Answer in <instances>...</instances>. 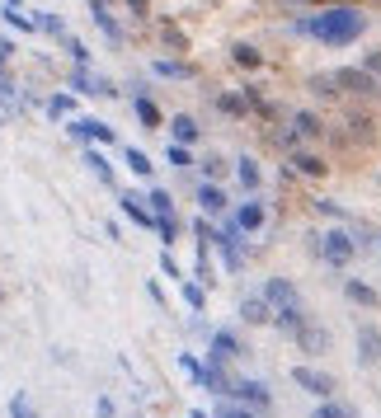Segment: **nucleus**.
Listing matches in <instances>:
<instances>
[{
    "label": "nucleus",
    "instance_id": "8",
    "mask_svg": "<svg viewBox=\"0 0 381 418\" xmlns=\"http://www.w3.org/2000/svg\"><path fill=\"white\" fill-rule=\"evenodd\" d=\"M292 381H297L302 390H311V395H320V400L334 390V381H330L325 372H316V367H297V372H292Z\"/></svg>",
    "mask_w": 381,
    "mask_h": 418
},
{
    "label": "nucleus",
    "instance_id": "22",
    "mask_svg": "<svg viewBox=\"0 0 381 418\" xmlns=\"http://www.w3.org/2000/svg\"><path fill=\"white\" fill-rule=\"evenodd\" d=\"M132 109H137V118H142V127H160V109L146 99V94H132Z\"/></svg>",
    "mask_w": 381,
    "mask_h": 418
},
{
    "label": "nucleus",
    "instance_id": "31",
    "mask_svg": "<svg viewBox=\"0 0 381 418\" xmlns=\"http://www.w3.org/2000/svg\"><path fill=\"white\" fill-rule=\"evenodd\" d=\"M231 57H236V66H259V47L236 43V47H231Z\"/></svg>",
    "mask_w": 381,
    "mask_h": 418
},
{
    "label": "nucleus",
    "instance_id": "19",
    "mask_svg": "<svg viewBox=\"0 0 381 418\" xmlns=\"http://www.w3.org/2000/svg\"><path fill=\"white\" fill-rule=\"evenodd\" d=\"M306 85H311L316 99H330V104H334V99H344V90H339V80H334V76H311Z\"/></svg>",
    "mask_w": 381,
    "mask_h": 418
},
{
    "label": "nucleus",
    "instance_id": "37",
    "mask_svg": "<svg viewBox=\"0 0 381 418\" xmlns=\"http://www.w3.org/2000/svg\"><path fill=\"white\" fill-rule=\"evenodd\" d=\"M311 418H353V414H349V409H339V404H320Z\"/></svg>",
    "mask_w": 381,
    "mask_h": 418
},
{
    "label": "nucleus",
    "instance_id": "42",
    "mask_svg": "<svg viewBox=\"0 0 381 418\" xmlns=\"http://www.w3.org/2000/svg\"><path fill=\"white\" fill-rule=\"evenodd\" d=\"M160 273H170V278H179V264H175V254H170V249L160 254Z\"/></svg>",
    "mask_w": 381,
    "mask_h": 418
},
{
    "label": "nucleus",
    "instance_id": "21",
    "mask_svg": "<svg viewBox=\"0 0 381 418\" xmlns=\"http://www.w3.org/2000/svg\"><path fill=\"white\" fill-rule=\"evenodd\" d=\"M146 202H151L156 217H175V198H170L165 188H146Z\"/></svg>",
    "mask_w": 381,
    "mask_h": 418
},
{
    "label": "nucleus",
    "instance_id": "35",
    "mask_svg": "<svg viewBox=\"0 0 381 418\" xmlns=\"http://www.w3.org/2000/svg\"><path fill=\"white\" fill-rule=\"evenodd\" d=\"M165 155H170V165H179V170H184V165H193L189 146H179V141H175V146H170V151H165Z\"/></svg>",
    "mask_w": 381,
    "mask_h": 418
},
{
    "label": "nucleus",
    "instance_id": "33",
    "mask_svg": "<svg viewBox=\"0 0 381 418\" xmlns=\"http://www.w3.org/2000/svg\"><path fill=\"white\" fill-rule=\"evenodd\" d=\"M203 301H207V296H203V282H184V306H189V310H203Z\"/></svg>",
    "mask_w": 381,
    "mask_h": 418
},
{
    "label": "nucleus",
    "instance_id": "9",
    "mask_svg": "<svg viewBox=\"0 0 381 418\" xmlns=\"http://www.w3.org/2000/svg\"><path fill=\"white\" fill-rule=\"evenodd\" d=\"M292 334H297V343H302L306 353H325V348H330V334H325V329H316V325H306V320L292 329Z\"/></svg>",
    "mask_w": 381,
    "mask_h": 418
},
{
    "label": "nucleus",
    "instance_id": "12",
    "mask_svg": "<svg viewBox=\"0 0 381 418\" xmlns=\"http://www.w3.org/2000/svg\"><path fill=\"white\" fill-rule=\"evenodd\" d=\"M90 15H95V24L104 29V38H109V43H123V29L113 24V15H109V5H104V0H90Z\"/></svg>",
    "mask_w": 381,
    "mask_h": 418
},
{
    "label": "nucleus",
    "instance_id": "24",
    "mask_svg": "<svg viewBox=\"0 0 381 418\" xmlns=\"http://www.w3.org/2000/svg\"><path fill=\"white\" fill-rule=\"evenodd\" d=\"M170 132H175L179 146H189V141L198 137V123H193V118H175V123H170Z\"/></svg>",
    "mask_w": 381,
    "mask_h": 418
},
{
    "label": "nucleus",
    "instance_id": "40",
    "mask_svg": "<svg viewBox=\"0 0 381 418\" xmlns=\"http://www.w3.org/2000/svg\"><path fill=\"white\" fill-rule=\"evenodd\" d=\"M127 15H132V19H146V15H151V0H127Z\"/></svg>",
    "mask_w": 381,
    "mask_h": 418
},
{
    "label": "nucleus",
    "instance_id": "38",
    "mask_svg": "<svg viewBox=\"0 0 381 418\" xmlns=\"http://www.w3.org/2000/svg\"><path fill=\"white\" fill-rule=\"evenodd\" d=\"M363 357H381V339L372 334V329L363 334Z\"/></svg>",
    "mask_w": 381,
    "mask_h": 418
},
{
    "label": "nucleus",
    "instance_id": "26",
    "mask_svg": "<svg viewBox=\"0 0 381 418\" xmlns=\"http://www.w3.org/2000/svg\"><path fill=\"white\" fill-rule=\"evenodd\" d=\"M156 76H170V80H189L193 71H189V66H179V62H170V57H160V62H156Z\"/></svg>",
    "mask_w": 381,
    "mask_h": 418
},
{
    "label": "nucleus",
    "instance_id": "4",
    "mask_svg": "<svg viewBox=\"0 0 381 418\" xmlns=\"http://www.w3.org/2000/svg\"><path fill=\"white\" fill-rule=\"evenodd\" d=\"M320 249H325V259H330L334 268H349V264H353V240H349V231H325Z\"/></svg>",
    "mask_w": 381,
    "mask_h": 418
},
{
    "label": "nucleus",
    "instance_id": "28",
    "mask_svg": "<svg viewBox=\"0 0 381 418\" xmlns=\"http://www.w3.org/2000/svg\"><path fill=\"white\" fill-rule=\"evenodd\" d=\"M85 160H90V170H95L99 179H104V184H113V165H109V160H104V155L95 151V146H90V155H85Z\"/></svg>",
    "mask_w": 381,
    "mask_h": 418
},
{
    "label": "nucleus",
    "instance_id": "13",
    "mask_svg": "<svg viewBox=\"0 0 381 418\" xmlns=\"http://www.w3.org/2000/svg\"><path fill=\"white\" fill-rule=\"evenodd\" d=\"M71 137H80V141H99V146H109V141H113V127H104V123H71Z\"/></svg>",
    "mask_w": 381,
    "mask_h": 418
},
{
    "label": "nucleus",
    "instance_id": "14",
    "mask_svg": "<svg viewBox=\"0 0 381 418\" xmlns=\"http://www.w3.org/2000/svg\"><path fill=\"white\" fill-rule=\"evenodd\" d=\"M292 127H297V132H302V137H325V132H330V127H325V118H320V113H292Z\"/></svg>",
    "mask_w": 381,
    "mask_h": 418
},
{
    "label": "nucleus",
    "instance_id": "1",
    "mask_svg": "<svg viewBox=\"0 0 381 418\" xmlns=\"http://www.w3.org/2000/svg\"><path fill=\"white\" fill-rule=\"evenodd\" d=\"M306 29L316 33L320 43L344 47V43H353V38L367 29V19H363V10H353V5H334V10H325L320 19H311Z\"/></svg>",
    "mask_w": 381,
    "mask_h": 418
},
{
    "label": "nucleus",
    "instance_id": "25",
    "mask_svg": "<svg viewBox=\"0 0 381 418\" xmlns=\"http://www.w3.org/2000/svg\"><path fill=\"white\" fill-rule=\"evenodd\" d=\"M344 292H349V301H358V306H377V292H372L367 282H349Z\"/></svg>",
    "mask_w": 381,
    "mask_h": 418
},
{
    "label": "nucleus",
    "instance_id": "39",
    "mask_svg": "<svg viewBox=\"0 0 381 418\" xmlns=\"http://www.w3.org/2000/svg\"><path fill=\"white\" fill-rule=\"evenodd\" d=\"M363 71H367V76H377V80H381V52H367V57H363Z\"/></svg>",
    "mask_w": 381,
    "mask_h": 418
},
{
    "label": "nucleus",
    "instance_id": "15",
    "mask_svg": "<svg viewBox=\"0 0 381 418\" xmlns=\"http://www.w3.org/2000/svg\"><path fill=\"white\" fill-rule=\"evenodd\" d=\"M287 160H292V165H297L302 174H311V179H325V170H330V165H325L320 155H311V151H292Z\"/></svg>",
    "mask_w": 381,
    "mask_h": 418
},
{
    "label": "nucleus",
    "instance_id": "2",
    "mask_svg": "<svg viewBox=\"0 0 381 418\" xmlns=\"http://www.w3.org/2000/svg\"><path fill=\"white\" fill-rule=\"evenodd\" d=\"M264 301H269L273 315H278L273 325H283V329L302 325V296H297V287H292L287 278H269V282H264Z\"/></svg>",
    "mask_w": 381,
    "mask_h": 418
},
{
    "label": "nucleus",
    "instance_id": "7",
    "mask_svg": "<svg viewBox=\"0 0 381 418\" xmlns=\"http://www.w3.org/2000/svg\"><path fill=\"white\" fill-rule=\"evenodd\" d=\"M240 348H245V343H240L231 329H217V334H212V348H207V357H212V362H231V357H240Z\"/></svg>",
    "mask_w": 381,
    "mask_h": 418
},
{
    "label": "nucleus",
    "instance_id": "6",
    "mask_svg": "<svg viewBox=\"0 0 381 418\" xmlns=\"http://www.w3.org/2000/svg\"><path fill=\"white\" fill-rule=\"evenodd\" d=\"M344 132H349V141H363V146H367V141L377 137V123H372V113H367V109H349V113H344Z\"/></svg>",
    "mask_w": 381,
    "mask_h": 418
},
{
    "label": "nucleus",
    "instance_id": "23",
    "mask_svg": "<svg viewBox=\"0 0 381 418\" xmlns=\"http://www.w3.org/2000/svg\"><path fill=\"white\" fill-rule=\"evenodd\" d=\"M212 418H254V409L240 404V400H222L217 409H212Z\"/></svg>",
    "mask_w": 381,
    "mask_h": 418
},
{
    "label": "nucleus",
    "instance_id": "41",
    "mask_svg": "<svg viewBox=\"0 0 381 418\" xmlns=\"http://www.w3.org/2000/svg\"><path fill=\"white\" fill-rule=\"evenodd\" d=\"M10 418H33V414H29V400H24V395H15V400H10Z\"/></svg>",
    "mask_w": 381,
    "mask_h": 418
},
{
    "label": "nucleus",
    "instance_id": "5",
    "mask_svg": "<svg viewBox=\"0 0 381 418\" xmlns=\"http://www.w3.org/2000/svg\"><path fill=\"white\" fill-rule=\"evenodd\" d=\"M226 400H240V404H250L254 414H264V409H269V390L259 386V381H231V395H226Z\"/></svg>",
    "mask_w": 381,
    "mask_h": 418
},
{
    "label": "nucleus",
    "instance_id": "20",
    "mask_svg": "<svg viewBox=\"0 0 381 418\" xmlns=\"http://www.w3.org/2000/svg\"><path fill=\"white\" fill-rule=\"evenodd\" d=\"M236 174H240V184H245V193H254V188H259V179H264L250 155H240V160H236Z\"/></svg>",
    "mask_w": 381,
    "mask_h": 418
},
{
    "label": "nucleus",
    "instance_id": "32",
    "mask_svg": "<svg viewBox=\"0 0 381 418\" xmlns=\"http://www.w3.org/2000/svg\"><path fill=\"white\" fill-rule=\"evenodd\" d=\"M127 170L146 179V174H151V160H146V151H137V146H132V151H127Z\"/></svg>",
    "mask_w": 381,
    "mask_h": 418
},
{
    "label": "nucleus",
    "instance_id": "3",
    "mask_svg": "<svg viewBox=\"0 0 381 418\" xmlns=\"http://www.w3.org/2000/svg\"><path fill=\"white\" fill-rule=\"evenodd\" d=\"M334 80H339V90H344V94H363V99H372V94L381 90V80L367 76L363 66H349V71H339Z\"/></svg>",
    "mask_w": 381,
    "mask_h": 418
},
{
    "label": "nucleus",
    "instance_id": "29",
    "mask_svg": "<svg viewBox=\"0 0 381 418\" xmlns=\"http://www.w3.org/2000/svg\"><path fill=\"white\" fill-rule=\"evenodd\" d=\"M160 38H165V47H170V52H184V47H189L184 29H175V24H165V29H160Z\"/></svg>",
    "mask_w": 381,
    "mask_h": 418
},
{
    "label": "nucleus",
    "instance_id": "11",
    "mask_svg": "<svg viewBox=\"0 0 381 418\" xmlns=\"http://www.w3.org/2000/svg\"><path fill=\"white\" fill-rule=\"evenodd\" d=\"M123 212H127V217H132V221H137V226H142V231H156V212H151V207H142V202H137V198H132V193H123Z\"/></svg>",
    "mask_w": 381,
    "mask_h": 418
},
{
    "label": "nucleus",
    "instance_id": "30",
    "mask_svg": "<svg viewBox=\"0 0 381 418\" xmlns=\"http://www.w3.org/2000/svg\"><path fill=\"white\" fill-rule=\"evenodd\" d=\"M156 235L165 240V249H170V245L179 240V221H175V217H160V221H156Z\"/></svg>",
    "mask_w": 381,
    "mask_h": 418
},
{
    "label": "nucleus",
    "instance_id": "36",
    "mask_svg": "<svg viewBox=\"0 0 381 418\" xmlns=\"http://www.w3.org/2000/svg\"><path fill=\"white\" fill-rule=\"evenodd\" d=\"M5 24H15V29H33V19L24 15V10H15V5L5 10Z\"/></svg>",
    "mask_w": 381,
    "mask_h": 418
},
{
    "label": "nucleus",
    "instance_id": "18",
    "mask_svg": "<svg viewBox=\"0 0 381 418\" xmlns=\"http://www.w3.org/2000/svg\"><path fill=\"white\" fill-rule=\"evenodd\" d=\"M217 109H222L226 118H245V113H250V94H217Z\"/></svg>",
    "mask_w": 381,
    "mask_h": 418
},
{
    "label": "nucleus",
    "instance_id": "16",
    "mask_svg": "<svg viewBox=\"0 0 381 418\" xmlns=\"http://www.w3.org/2000/svg\"><path fill=\"white\" fill-rule=\"evenodd\" d=\"M198 207H203V217H217V212L226 207V193L217 184H203L198 188Z\"/></svg>",
    "mask_w": 381,
    "mask_h": 418
},
{
    "label": "nucleus",
    "instance_id": "34",
    "mask_svg": "<svg viewBox=\"0 0 381 418\" xmlns=\"http://www.w3.org/2000/svg\"><path fill=\"white\" fill-rule=\"evenodd\" d=\"M76 104H71V94H52V104H48V113L52 118H62V113H71Z\"/></svg>",
    "mask_w": 381,
    "mask_h": 418
},
{
    "label": "nucleus",
    "instance_id": "27",
    "mask_svg": "<svg viewBox=\"0 0 381 418\" xmlns=\"http://www.w3.org/2000/svg\"><path fill=\"white\" fill-rule=\"evenodd\" d=\"M71 90H76V94H109V85H99V80H90V76H85V71H76V76H71Z\"/></svg>",
    "mask_w": 381,
    "mask_h": 418
},
{
    "label": "nucleus",
    "instance_id": "17",
    "mask_svg": "<svg viewBox=\"0 0 381 418\" xmlns=\"http://www.w3.org/2000/svg\"><path fill=\"white\" fill-rule=\"evenodd\" d=\"M236 226H240V231H245V235H250V231H259V226H264V207H259V202H245V207H240V212H236Z\"/></svg>",
    "mask_w": 381,
    "mask_h": 418
},
{
    "label": "nucleus",
    "instance_id": "10",
    "mask_svg": "<svg viewBox=\"0 0 381 418\" xmlns=\"http://www.w3.org/2000/svg\"><path fill=\"white\" fill-rule=\"evenodd\" d=\"M240 315L250 320V325H273L278 315H273V306L264 301V296H250V301H240Z\"/></svg>",
    "mask_w": 381,
    "mask_h": 418
}]
</instances>
